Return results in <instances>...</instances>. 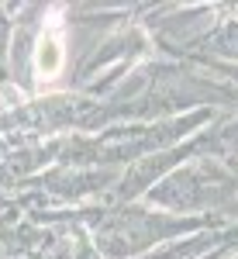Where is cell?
<instances>
[{
    "mask_svg": "<svg viewBox=\"0 0 238 259\" xmlns=\"http://www.w3.org/2000/svg\"><path fill=\"white\" fill-rule=\"evenodd\" d=\"M59 69H62V41L56 35H49L38 45V76L41 80H52Z\"/></svg>",
    "mask_w": 238,
    "mask_h": 259,
    "instance_id": "obj_1",
    "label": "cell"
}]
</instances>
